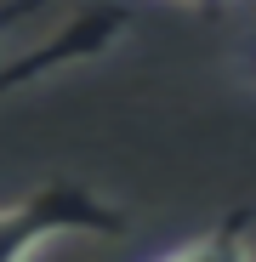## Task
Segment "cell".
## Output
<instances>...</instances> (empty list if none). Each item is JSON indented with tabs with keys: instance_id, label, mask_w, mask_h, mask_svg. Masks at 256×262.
Masks as SVG:
<instances>
[{
	"instance_id": "6da1fadb",
	"label": "cell",
	"mask_w": 256,
	"mask_h": 262,
	"mask_svg": "<svg viewBox=\"0 0 256 262\" xmlns=\"http://www.w3.org/2000/svg\"><path fill=\"white\" fill-rule=\"evenodd\" d=\"M120 228H125V211L108 194H97L91 183L57 177V183L29 188L12 205H0V262H34L57 239H80V234L114 239Z\"/></svg>"
},
{
	"instance_id": "7a4b0ae2",
	"label": "cell",
	"mask_w": 256,
	"mask_h": 262,
	"mask_svg": "<svg viewBox=\"0 0 256 262\" xmlns=\"http://www.w3.org/2000/svg\"><path fill=\"white\" fill-rule=\"evenodd\" d=\"M154 262H256V245H250V216H234V223H217L205 228L199 239L188 245H171L165 256Z\"/></svg>"
},
{
	"instance_id": "3957f363",
	"label": "cell",
	"mask_w": 256,
	"mask_h": 262,
	"mask_svg": "<svg viewBox=\"0 0 256 262\" xmlns=\"http://www.w3.org/2000/svg\"><path fill=\"white\" fill-rule=\"evenodd\" d=\"M40 12H46V0H0V52H6Z\"/></svg>"
},
{
	"instance_id": "277c9868",
	"label": "cell",
	"mask_w": 256,
	"mask_h": 262,
	"mask_svg": "<svg viewBox=\"0 0 256 262\" xmlns=\"http://www.w3.org/2000/svg\"><path fill=\"white\" fill-rule=\"evenodd\" d=\"M239 80H245V85H256V46L239 57Z\"/></svg>"
},
{
	"instance_id": "5b68a950",
	"label": "cell",
	"mask_w": 256,
	"mask_h": 262,
	"mask_svg": "<svg viewBox=\"0 0 256 262\" xmlns=\"http://www.w3.org/2000/svg\"><path fill=\"white\" fill-rule=\"evenodd\" d=\"M171 6H194V12H222L228 0H171Z\"/></svg>"
}]
</instances>
